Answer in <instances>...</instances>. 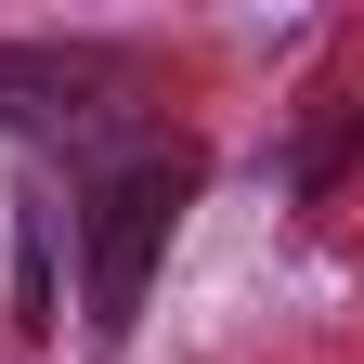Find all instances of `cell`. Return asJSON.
<instances>
[{
  "label": "cell",
  "mask_w": 364,
  "mask_h": 364,
  "mask_svg": "<svg viewBox=\"0 0 364 364\" xmlns=\"http://www.w3.org/2000/svg\"><path fill=\"white\" fill-rule=\"evenodd\" d=\"M182 196H196V144H130L117 169H91V208H78V287H91V326H130L144 312V273H156V247H169V221H182Z\"/></svg>",
  "instance_id": "obj_1"
},
{
  "label": "cell",
  "mask_w": 364,
  "mask_h": 364,
  "mask_svg": "<svg viewBox=\"0 0 364 364\" xmlns=\"http://www.w3.org/2000/svg\"><path fill=\"white\" fill-rule=\"evenodd\" d=\"M130 105L117 53H0V117L14 130H105Z\"/></svg>",
  "instance_id": "obj_2"
}]
</instances>
